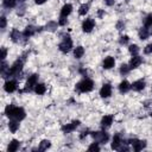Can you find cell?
Wrapping results in <instances>:
<instances>
[{
    "mask_svg": "<svg viewBox=\"0 0 152 152\" xmlns=\"http://www.w3.org/2000/svg\"><path fill=\"white\" fill-rule=\"evenodd\" d=\"M5 115L11 118V119H14V120H18V121H21L23 119H25L26 114H25V110L21 108V107H15L13 104H8L6 108H5Z\"/></svg>",
    "mask_w": 152,
    "mask_h": 152,
    "instance_id": "1",
    "label": "cell"
},
{
    "mask_svg": "<svg viewBox=\"0 0 152 152\" xmlns=\"http://www.w3.org/2000/svg\"><path fill=\"white\" fill-rule=\"evenodd\" d=\"M76 89L80 93H89L94 89V82L90 78H84L76 84Z\"/></svg>",
    "mask_w": 152,
    "mask_h": 152,
    "instance_id": "2",
    "label": "cell"
},
{
    "mask_svg": "<svg viewBox=\"0 0 152 152\" xmlns=\"http://www.w3.org/2000/svg\"><path fill=\"white\" fill-rule=\"evenodd\" d=\"M71 48H72V40H71V38H70L69 36H65V37L63 38L62 43L59 44V50H61L62 52L66 53V52H69V51L71 50Z\"/></svg>",
    "mask_w": 152,
    "mask_h": 152,
    "instance_id": "3",
    "label": "cell"
},
{
    "mask_svg": "<svg viewBox=\"0 0 152 152\" xmlns=\"http://www.w3.org/2000/svg\"><path fill=\"white\" fill-rule=\"evenodd\" d=\"M91 135L95 139V141H97L99 144H106L109 138L106 132H94V133H91Z\"/></svg>",
    "mask_w": 152,
    "mask_h": 152,
    "instance_id": "4",
    "label": "cell"
},
{
    "mask_svg": "<svg viewBox=\"0 0 152 152\" xmlns=\"http://www.w3.org/2000/svg\"><path fill=\"white\" fill-rule=\"evenodd\" d=\"M37 83H38V75L37 74H33V75L28 76V78L26 81V84H25V91L31 90L32 88H34V86Z\"/></svg>",
    "mask_w": 152,
    "mask_h": 152,
    "instance_id": "5",
    "label": "cell"
},
{
    "mask_svg": "<svg viewBox=\"0 0 152 152\" xmlns=\"http://www.w3.org/2000/svg\"><path fill=\"white\" fill-rule=\"evenodd\" d=\"M128 144H131V145L133 146V150H134V151H137V152H138V151H141L142 148H145V147H146V141H145V140L131 139Z\"/></svg>",
    "mask_w": 152,
    "mask_h": 152,
    "instance_id": "6",
    "label": "cell"
},
{
    "mask_svg": "<svg viewBox=\"0 0 152 152\" xmlns=\"http://www.w3.org/2000/svg\"><path fill=\"white\" fill-rule=\"evenodd\" d=\"M94 26H95L94 20H93L91 18H88V19H86V20L83 21V24H82V30H83V32L89 33V32H91V31H93Z\"/></svg>",
    "mask_w": 152,
    "mask_h": 152,
    "instance_id": "7",
    "label": "cell"
},
{
    "mask_svg": "<svg viewBox=\"0 0 152 152\" xmlns=\"http://www.w3.org/2000/svg\"><path fill=\"white\" fill-rule=\"evenodd\" d=\"M80 125V121L78 120H74V121H71L70 124H66V125H64L63 127H62V131H63V133H70V132H72L74 129H76V127Z\"/></svg>",
    "mask_w": 152,
    "mask_h": 152,
    "instance_id": "8",
    "label": "cell"
},
{
    "mask_svg": "<svg viewBox=\"0 0 152 152\" xmlns=\"http://www.w3.org/2000/svg\"><path fill=\"white\" fill-rule=\"evenodd\" d=\"M17 81L15 80H8V81H6L5 82V86H4V89H5V91H7V93H13L15 89H17Z\"/></svg>",
    "mask_w": 152,
    "mask_h": 152,
    "instance_id": "9",
    "label": "cell"
},
{
    "mask_svg": "<svg viewBox=\"0 0 152 152\" xmlns=\"http://www.w3.org/2000/svg\"><path fill=\"white\" fill-rule=\"evenodd\" d=\"M110 95H112V87H110V84H108V83L103 84L102 88L100 89V96L106 99V97H109Z\"/></svg>",
    "mask_w": 152,
    "mask_h": 152,
    "instance_id": "10",
    "label": "cell"
},
{
    "mask_svg": "<svg viewBox=\"0 0 152 152\" xmlns=\"http://www.w3.org/2000/svg\"><path fill=\"white\" fill-rule=\"evenodd\" d=\"M141 63H142V58H141L140 56L135 55V56H133V57L131 58V61H129V68H131V69H135V68H138Z\"/></svg>",
    "mask_w": 152,
    "mask_h": 152,
    "instance_id": "11",
    "label": "cell"
},
{
    "mask_svg": "<svg viewBox=\"0 0 152 152\" xmlns=\"http://www.w3.org/2000/svg\"><path fill=\"white\" fill-rule=\"evenodd\" d=\"M145 81L144 80H138V81H135V82H133L132 84H131V88L134 90V91H141L144 88H145Z\"/></svg>",
    "mask_w": 152,
    "mask_h": 152,
    "instance_id": "12",
    "label": "cell"
},
{
    "mask_svg": "<svg viewBox=\"0 0 152 152\" xmlns=\"http://www.w3.org/2000/svg\"><path fill=\"white\" fill-rule=\"evenodd\" d=\"M114 64H115V59L113 57H110V56L109 57H106L103 59V63H102L103 69H112L114 66Z\"/></svg>",
    "mask_w": 152,
    "mask_h": 152,
    "instance_id": "13",
    "label": "cell"
},
{
    "mask_svg": "<svg viewBox=\"0 0 152 152\" xmlns=\"http://www.w3.org/2000/svg\"><path fill=\"white\" fill-rule=\"evenodd\" d=\"M121 144H122L121 137H120L119 134H115V135L113 137V140H112V148H113V150H119Z\"/></svg>",
    "mask_w": 152,
    "mask_h": 152,
    "instance_id": "14",
    "label": "cell"
},
{
    "mask_svg": "<svg viewBox=\"0 0 152 152\" xmlns=\"http://www.w3.org/2000/svg\"><path fill=\"white\" fill-rule=\"evenodd\" d=\"M112 124H113V116H112V115H104V116L101 119V126H102L103 128L109 127Z\"/></svg>",
    "mask_w": 152,
    "mask_h": 152,
    "instance_id": "15",
    "label": "cell"
},
{
    "mask_svg": "<svg viewBox=\"0 0 152 152\" xmlns=\"http://www.w3.org/2000/svg\"><path fill=\"white\" fill-rule=\"evenodd\" d=\"M71 11H72V6H71L70 4H65V5L62 7V10H61V17L66 18V17L71 13Z\"/></svg>",
    "mask_w": 152,
    "mask_h": 152,
    "instance_id": "16",
    "label": "cell"
},
{
    "mask_svg": "<svg viewBox=\"0 0 152 152\" xmlns=\"http://www.w3.org/2000/svg\"><path fill=\"white\" fill-rule=\"evenodd\" d=\"M19 146H20L19 141L15 140V139H13V140H11V142L8 144V146H7V151H8V152H15V151L19 148Z\"/></svg>",
    "mask_w": 152,
    "mask_h": 152,
    "instance_id": "17",
    "label": "cell"
},
{
    "mask_svg": "<svg viewBox=\"0 0 152 152\" xmlns=\"http://www.w3.org/2000/svg\"><path fill=\"white\" fill-rule=\"evenodd\" d=\"M148 36H150L148 27H147V26L141 27V28H140V31H139V38H140L141 40H145V39H147V38H148Z\"/></svg>",
    "mask_w": 152,
    "mask_h": 152,
    "instance_id": "18",
    "label": "cell"
},
{
    "mask_svg": "<svg viewBox=\"0 0 152 152\" xmlns=\"http://www.w3.org/2000/svg\"><path fill=\"white\" fill-rule=\"evenodd\" d=\"M131 89V84L128 83V81H122V82H120V84H119V90H120V93H127L128 90Z\"/></svg>",
    "mask_w": 152,
    "mask_h": 152,
    "instance_id": "19",
    "label": "cell"
},
{
    "mask_svg": "<svg viewBox=\"0 0 152 152\" xmlns=\"http://www.w3.org/2000/svg\"><path fill=\"white\" fill-rule=\"evenodd\" d=\"M8 128H10V131H11L12 133H15V132L18 131V128H19V121H18V120H14V119L10 120V122H8Z\"/></svg>",
    "mask_w": 152,
    "mask_h": 152,
    "instance_id": "20",
    "label": "cell"
},
{
    "mask_svg": "<svg viewBox=\"0 0 152 152\" xmlns=\"http://www.w3.org/2000/svg\"><path fill=\"white\" fill-rule=\"evenodd\" d=\"M46 91V87L44 83H37L34 86V93L38 94V95H43L44 93Z\"/></svg>",
    "mask_w": 152,
    "mask_h": 152,
    "instance_id": "21",
    "label": "cell"
},
{
    "mask_svg": "<svg viewBox=\"0 0 152 152\" xmlns=\"http://www.w3.org/2000/svg\"><path fill=\"white\" fill-rule=\"evenodd\" d=\"M34 32H36V28H34L33 26H27V27L25 28V31L23 32V36H24L25 38H30L31 36L34 34Z\"/></svg>",
    "mask_w": 152,
    "mask_h": 152,
    "instance_id": "22",
    "label": "cell"
},
{
    "mask_svg": "<svg viewBox=\"0 0 152 152\" xmlns=\"http://www.w3.org/2000/svg\"><path fill=\"white\" fill-rule=\"evenodd\" d=\"M83 55H84V49H83V46H77V48H75V50H74V57H75V58H81Z\"/></svg>",
    "mask_w": 152,
    "mask_h": 152,
    "instance_id": "23",
    "label": "cell"
},
{
    "mask_svg": "<svg viewBox=\"0 0 152 152\" xmlns=\"http://www.w3.org/2000/svg\"><path fill=\"white\" fill-rule=\"evenodd\" d=\"M10 36H11V38H12L13 42H19L21 34H20V32H19L17 28H13V30L11 31V34H10Z\"/></svg>",
    "mask_w": 152,
    "mask_h": 152,
    "instance_id": "24",
    "label": "cell"
},
{
    "mask_svg": "<svg viewBox=\"0 0 152 152\" xmlns=\"http://www.w3.org/2000/svg\"><path fill=\"white\" fill-rule=\"evenodd\" d=\"M50 146H51L50 140H42L40 144H39V150H40V151H45V150H48Z\"/></svg>",
    "mask_w": 152,
    "mask_h": 152,
    "instance_id": "25",
    "label": "cell"
},
{
    "mask_svg": "<svg viewBox=\"0 0 152 152\" xmlns=\"http://www.w3.org/2000/svg\"><path fill=\"white\" fill-rule=\"evenodd\" d=\"M17 1L18 0H2V4L6 8H13L17 5Z\"/></svg>",
    "mask_w": 152,
    "mask_h": 152,
    "instance_id": "26",
    "label": "cell"
},
{
    "mask_svg": "<svg viewBox=\"0 0 152 152\" xmlns=\"http://www.w3.org/2000/svg\"><path fill=\"white\" fill-rule=\"evenodd\" d=\"M88 11H89V6L87 4H83V5H81V7L78 10V14L80 15H86L88 13Z\"/></svg>",
    "mask_w": 152,
    "mask_h": 152,
    "instance_id": "27",
    "label": "cell"
},
{
    "mask_svg": "<svg viewBox=\"0 0 152 152\" xmlns=\"http://www.w3.org/2000/svg\"><path fill=\"white\" fill-rule=\"evenodd\" d=\"M128 51H129L133 56H135V55H138V52H139V46H138V45H135V44H132V45H129Z\"/></svg>",
    "mask_w": 152,
    "mask_h": 152,
    "instance_id": "28",
    "label": "cell"
},
{
    "mask_svg": "<svg viewBox=\"0 0 152 152\" xmlns=\"http://www.w3.org/2000/svg\"><path fill=\"white\" fill-rule=\"evenodd\" d=\"M129 70H131L129 65H127V64H121V66H120V74H121V75H127V74L129 72Z\"/></svg>",
    "mask_w": 152,
    "mask_h": 152,
    "instance_id": "29",
    "label": "cell"
},
{
    "mask_svg": "<svg viewBox=\"0 0 152 152\" xmlns=\"http://www.w3.org/2000/svg\"><path fill=\"white\" fill-rule=\"evenodd\" d=\"M88 150L89 151H100V146H99V142L97 141H95V142H93L89 147H88Z\"/></svg>",
    "mask_w": 152,
    "mask_h": 152,
    "instance_id": "30",
    "label": "cell"
},
{
    "mask_svg": "<svg viewBox=\"0 0 152 152\" xmlns=\"http://www.w3.org/2000/svg\"><path fill=\"white\" fill-rule=\"evenodd\" d=\"M128 36H121L120 37V44H127V42H128Z\"/></svg>",
    "mask_w": 152,
    "mask_h": 152,
    "instance_id": "31",
    "label": "cell"
},
{
    "mask_svg": "<svg viewBox=\"0 0 152 152\" xmlns=\"http://www.w3.org/2000/svg\"><path fill=\"white\" fill-rule=\"evenodd\" d=\"M144 52H145V53H147V55L152 53V44H148V45L144 49Z\"/></svg>",
    "mask_w": 152,
    "mask_h": 152,
    "instance_id": "32",
    "label": "cell"
},
{
    "mask_svg": "<svg viewBox=\"0 0 152 152\" xmlns=\"http://www.w3.org/2000/svg\"><path fill=\"white\" fill-rule=\"evenodd\" d=\"M66 21H68V20H66V18H64V17H61V18H59V21H58V24H59V25H62V26H64V25L66 24Z\"/></svg>",
    "mask_w": 152,
    "mask_h": 152,
    "instance_id": "33",
    "label": "cell"
},
{
    "mask_svg": "<svg viewBox=\"0 0 152 152\" xmlns=\"http://www.w3.org/2000/svg\"><path fill=\"white\" fill-rule=\"evenodd\" d=\"M6 55H7V50H6L5 48H2V49H1V59H2V61L6 58Z\"/></svg>",
    "mask_w": 152,
    "mask_h": 152,
    "instance_id": "34",
    "label": "cell"
},
{
    "mask_svg": "<svg viewBox=\"0 0 152 152\" xmlns=\"http://www.w3.org/2000/svg\"><path fill=\"white\" fill-rule=\"evenodd\" d=\"M1 28H5L6 27V18L5 17H1Z\"/></svg>",
    "mask_w": 152,
    "mask_h": 152,
    "instance_id": "35",
    "label": "cell"
},
{
    "mask_svg": "<svg viewBox=\"0 0 152 152\" xmlns=\"http://www.w3.org/2000/svg\"><path fill=\"white\" fill-rule=\"evenodd\" d=\"M114 2H115V0H104V4H106L107 6H113Z\"/></svg>",
    "mask_w": 152,
    "mask_h": 152,
    "instance_id": "36",
    "label": "cell"
},
{
    "mask_svg": "<svg viewBox=\"0 0 152 152\" xmlns=\"http://www.w3.org/2000/svg\"><path fill=\"white\" fill-rule=\"evenodd\" d=\"M88 133H89L88 131H83V132H82V134L80 135V138H81V139H83L84 137H87V135H88Z\"/></svg>",
    "mask_w": 152,
    "mask_h": 152,
    "instance_id": "37",
    "label": "cell"
},
{
    "mask_svg": "<svg viewBox=\"0 0 152 152\" xmlns=\"http://www.w3.org/2000/svg\"><path fill=\"white\" fill-rule=\"evenodd\" d=\"M46 0H36V4L37 5H42V4H44Z\"/></svg>",
    "mask_w": 152,
    "mask_h": 152,
    "instance_id": "38",
    "label": "cell"
},
{
    "mask_svg": "<svg viewBox=\"0 0 152 152\" xmlns=\"http://www.w3.org/2000/svg\"><path fill=\"white\" fill-rule=\"evenodd\" d=\"M18 1H19V2H24L25 0H18Z\"/></svg>",
    "mask_w": 152,
    "mask_h": 152,
    "instance_id": "39",
    "label": "cell"
},
{
    "mask_svg": "<svg viewBox=\"0 0 152 152\" xmlns=\"http://www.w3.org/2000/svg\"><path fill=\"white\" fill-rule=\"evenodd\" d=\"M150 34H152V31H151V32H150Z\"/></svg>",
    "mask_w": 152,
    "mask_h": 152,
    "instance_id": "40",
    "label": "cell"
}]
</instances>
